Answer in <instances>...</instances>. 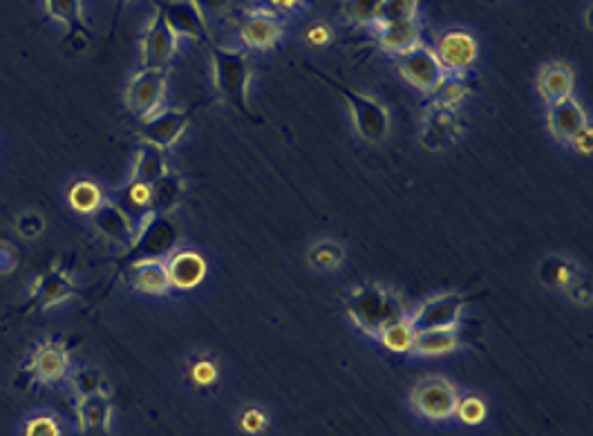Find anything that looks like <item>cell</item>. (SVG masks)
I'll return each instance as SVG.
<instances>
[{"mask_svg": "<svg viewBox=\"0 0 593 436\" xmlns=\"http://www.w3.org/2000/svg\"><path fill=\"white\" fill-rule=\"evenodd\" d=\"M345 307L354 326L374 339L384 326L408 315L401 298L381 285H361L352 289Z\"/></svg>", "mask_w": 593, "mask_h": 436, "instance_id": "obj_1", "label": "cell"}, {"mask_svg": "<svg viewBox=\"0 0 593 436\" xmlns=\"http://www.w3.org/2000/svg\"><path fill=\"white\" fill-rule=\"evenodd\" d=\"M213 83L218 94L238 111L240 115H251L249 107V83H251V64L244 51L220 47L208 43Z\"/></svg>", "mask_w": 593, "mask_h": 436, "instance_id": "obj_2", "label": "cell"}, {"mask_svg": "<svg viewBox=\"0 0 593 436\" xmlns=\"http://www.w3.org/2000/svg\"><path fill=\"white\" fill-rule=\"evenodd\" d=\"M320 79L326 81L328 85L337 88L341 92V96L347 101L350 105V117H352V124H354V130L356 135L363 139V141H369V144H379L388 137L390 133V113L388 107L376 101L363 92H356L347 85H341L337 83L334 79L320 74Z\"/></svg>", "mask_w": 593, "mask_h": 436, "instance_id": "obj_3", "label": "cell"}, {"mask_svg": "<svg viewBox=\"0 0 593 436\" xmlns=\"http://www.w3.org/2000/svg\"><path fill=\"white\" fill-rule=\"evenodd\" d=\"M180 244V229L169 215L152 213L137 227L133 244L128 251V262L141 260H167Z\"/></svg>", "mask_w": 593, "mask_h": 436, "instance_id": "obj_4", "label": "cell"}, {"mask_svg": "<svg viewBox=\"0 0 593 436\" xmlns=\"http://www.w3.org/2000/svg\"><path fill=\"white\" fill-rule=\"evenodd\" d=\"M457 401H459L457 388L442 376H430L419 380L410 394L412 410L427 421L453 418Z\"/></svg>", "mask_w": 593, "mask_h": 436, "instance_id": "obj_5", "label": "cell"}, {"mask_svg": "<svg viewBox=\"0 0 593 436\" xmlns=\"http://www.w3.org/2000/svg\"><path fill=\"white\" fill-rule=\"evenodd\" d=\"M167 96V70L141 68L126 88L128 111L141 122L159 113Z\"/></svg>", "mask_w": 593, "mask_h": 436, "instance_id": "obj_6", "label": "cell"}, {"mask_svg": "<svg viewBox=\"0 0 593 436\" xmlns=\"http://www.w3.org/2000/svg\"><path fill=\"white\" fill-rule=\"evenodd\" d=\"M466 298L461 294H440L421 302L408 313L414 330H457L464 315Z\"/></svg>", "mask_w": 593, "mask_h": 436, "instance_id": "obj_7", "label": "cell"}, {"mask_svg": "<svg viewBox=\"0 0 593 436\" xmlns=\"http://www.w3.org/2000/svg\"><path fill=\"white\" fill-rule=\"evenodd\" d=\"M70 352L59 341L38 343L25 363V374L36 386H57L70 374Z\"/></svg>", "mask_w": 593, "mask_h": 436, "instance_id": "obj_8", "label": "cell"}, {"mask_svg": "<svg viewBox=\"0 0 593 436\" xmlns=\"http://www.w3.org/2000/svg\"><path fill=\"white\" fill-rule=\"evenodd\" d=\"M397 68L412 88L425 94H433L446 74V70L442 68L437 59V54L425 45H417L414 49L399 54Z\"/></svg>", "mask_w": 593, "mask_h": 436, "instance_id": "obj_9", "label": "cell"}, {"mask_svg": "<svg viewBox=\"0 0 593 436\" xmlns=\"http://www.w3.org/2000/svg\"><path fill=\"white\" fill-rule=\"evenodd\" d=\"M461 130H464V124L455 107L433 103L425 111L419 144L430 152L446 150L461 137Z\"/></svg>", "mask_w": 593, "mask_h": 436, "instance_id": "obj_10", "label": "cell"}, {"mask_svg": "<svg viewBox=\"0 0 593 436\" xmlns=\"http://www.w3.org/2000/svg\"><path fill=\"white\" fill-rule=\"evenodd\" d=\"M180 47L178 34L167 25L159 12H155L141 38V68L167 70L175 59Z\"/></svg>", "mask_w": 593, "mask_h": 436, "instance_id": "obj_11", "label": "cell"}, {"mask_svg": "<svg viewBox=\"0 0 593 436\" xmlns=\"http://www.w3.org/2000/svg\"><path fill=\"white\" fill-rule=\"evenodd\" d=\"M189 124H191V113L186 111H159L152 117L141 122L139 135L144 144L169 150L182 139Z\"/></svg>", "mask_w": 593, "mask_h": 436, "instance_id": "obj_12", "label": "cell"}, {"mask_svg": "<svg viewBox=\"0 0 593 436\" xmlns=\"http://www.w3.org/2000/svg\"><path fill=\"white\" fill-rule=\"evenodd\" d=\"M435 54L446 72H466L479 59V43L468 32L451 30L437 41Z\"/></svg>", "mask_w": 593, "mask_h": 436, "instance_id": "obj_13", "label": "cell"}, {"mask_svg": "<svg viewBox=\"0 0 593 436\" xmlns=\"http://www.w3.org/2000/svg\"><path fill=\"white\" fill-rule=\"evenodd\" d=\"M161 19L178 34V38H191V41H210L204 14L193 0H169L157 8Z\"/></svg>", "mask_w": 593, "mask_h": 436, "instance_id": "obj_14", "label": "cell"}, {"mask_svg": "<svg viewBox=\"0 0 593 436\" xmlns=\"http://www.w3.org/2000/svg\"><path fill=\"white\" fill-rule=\"evenodd\" d=\"M164 262H167V271H169L171 289L193 291L206 280L208 264L199 251H193V249L173 251Z\"/></svg>", "mask_w": 593, "mask_h": 436, "instance_id": "obj_15", "label": "cell"}, {"mask_svg": "<svg viewBox=\"0 0 593 436\" xmlns=\"http://www.w3.org/2000/svg\"><path fill=\"white\" fill-rule=\"evenodd\" d=\"M92 227L94 231L105 238L107 242H113L117 246H124L128 249L135 240V233H137V227L130 222V217L117 206L113 204L111 199H105L92 215Z\"/></svg>", "mask_w": 593, "mask_h": 436, "instance_id": "obj_16", "label": "cell"}, {"mask_svg": "<svg viewBox=\"0 0 593 436\" xmlns=\"http://www.w3.org/2000/svg\"><path fill=\"white\" fill-rule=\"evenodd\" d=\"M77 287L72 283V278L68 276V271L61 268H49L45 274H41L34 283H32V302L41 309L47 311L52 307H59L66 300H70L75 296Z\"/></svg>", "mask_w": 593, "mask_h": 436, "instance_id": "obj_17", "label": "cell"}, {"mask_svg": "<svg viewBox=\"0 0 593 436\" xmlns=\"http://www.w3.org/2000/svg\"><path fill=\"white\" fill-rule=\"evenodd\" d=\"M547 126L558 141L569 144L582 128L589 126V119H586L584 107L573 96H569L560 103L549 105Z\"/></svg>", "mask_w": 593, "mask_h": 436, "instance_id": "obj_18", "label": "cell"}, {"mask_svg": "<svg viewBox=\"0 0 593 436\" xmlns=\"http://www.w3.org/2000/svg\"><path fill=\"white\" fill-rule=\"evenodd\" d=\"M130 285L146 296H164L171 291V280L164 260H141L130 264Z\"/></svg>", "mask_w": 593, "mask_h": 436, "instance_id": "obj_19", "label": "cell"}, {"mask_svg": "<svg viewBox=\"0 0 593 436\" xmlns=\"http://www.w3.org/2000/svg\"><path fill=\"white\" fill-rule=\"evenodd\" d=\"M376 41H379L386 51L399 57V54L421 45V23L417 19L379 23L376 25Z\"/></svg>", "mask_w": 593, "mask_h": 436, "instance_id": "obj_20", "label": "cell"}, {"mask_svg": "<svg viewBox=\"0 0 593 436\" xmlns=\"http://www.w3.org/2000/svg\"><path fill=\"white\" fill-rule=\"evenodd\" d=\"M281 36H283V23L274 14H266V12L251 14L240 27V38L251 49L274 47L281 41Z\"/></svg>", "mask_w": 593, "mask_h": 436, "instance_id": "obj_21", "label": "cell"}, {"mask_svg": "<svg viewBox=\"0 0 593 436\" xmlns=\"http://www.w3.org/2000/svg\"><path fill=\"white\" fill-rule=\"evenodd\" d=\"M537 90H540V96L549 105L560 103V101L573 96L575 77H573L571 68L565 64H549L540 70V77H537Z\"/></svg>", "mask_w": 593, "mask_h": 436, "instance_id": "obj_22", "label": "cell"}, {"mask_svg": "<svg viewBox=\"0 0 593 436\" xmlns=\"http://www.w3.org/2000/svg\"><path fill=\"white\" fill-rule=\"evenodd\" d=\"M150 199H152V186L141 184V182H133V180H128V184L122 186L111 197V202L117 204L130 217V222L135 227H139L148 215H152Z\"/></svg>", "mask_w": 593, "mask_h": 436, "instance_id": "obj_23", "label": "cell"}, {"mask_svg": "<svg viewBox=\"0 0 593 436\" xmlns=\"http://www.w3.org/2000/svg\"><path fill=\"white\" fill-rule=\"evenodd\" d=\"M169 175V159H167V150L155 148L150 144H141V148L137 150L135 163H133V182H141V184H157L161 177Z\"/></svg>", "mask_w": 593, "mask_h": 436, "instance_id": "obj_24", "label": "cell"}, {"mask_svg": "<svg viewBox=\"0 0 593 436\" xmlns=\"http://www.w3.org/2000/svg\"><path fill=\"white\" fill-rule=\"evenodd\" d=\"M43 8L52 21H57L66 27V32L72 38H81L88 34L83 0H43Z\"/></svg>", "mask_w": 593, "mask_h": 436, "instance_id": "obj_25", "label": "cell"}, {"mask_svg": "<svg viewBox=\"0 0 593 436\" xmlns=\"http://www.w3.org/2000/svg\"><path fill=\"white\" fill-rule=\"evenodd\" d=\"M77 421L81 432L85 434H101L111 423V403L105 394H92L77 401Z\"/></svg>", "mask_w": 593, "mask_h": 436, "instance_id": "obj_26", "label": "cell"}, {"mask_svg": "<svg viewBox=\"0 0 593 436\" xmlns=\"http://www.w3.org/2000/svg\"><path fill=\"white\" fill-rule=\"evenodd\" d=\"M457 330H421L414 336L412 352L417 356H444L459 347Z\"/></svg>", "mask_w": 593, "mask_h": 436, "instance_id": "obj_27", "label": "cell"}, {"mask_svg": "<svg viewBox=\"0 0 593 436\" xmlns=\"http://www.w3.org/2000/svg\"><path fill=\"white\" fill-rule=\"evenodd\" d=\"M580 274L578 266L562 257V255H549L540 262V268H537V276H540V283L551 287V289H567L571 280Z\"/></svg>", "mask_w": 593, "mask_h": 436, "instance_id": "obj_28", "label": "cell"}, {"mask_svg": "<svg viewBox=\"0 0 593 436\" xmlns=\"http://www.w3.org/2000/svg\"><path fill=\"white\" fill-rule=\"evenodd\" d=\"M414 336H417V330L414 324L410 322V318H401V320H395L392 324L384 326V330L376 334V341H379L388 352H395V354H410L412 352V343H414Z\"/></svg>", "mask_w": 593, "mask_h": 436, "instance_id": "obj_29", "label": "cell"}, {"mask_svg": "<svg viewBox=\"0 0 593 436\" xmlns=\"http://www.w3.org/2000/svg\"><path fill=\"white\" fill-rule=\"evenodd\" d=\"M182 197H184V182L169 173L167 177H161L157 184H152V199H150L152 213L169 215L171 210L178 208Z\"/></svg>", "mask_w": 593, "mask_h": 436, "instance_id": "obj_30", "label": "cell"}, {"mask_svg": "<svg viewBox=\"0 0 593 436\" xmlns=\"http://www.w3.org/2000/svg\"><path fill=\"white\" fill-rule=\"evenodd\" d=\"M105 202V195L99 184L90 180H79L68 191V204L81 215H92L101 204Z\"/></svg>", "mask_w": 593, "mask_h": 436, "instance_id": "obj_31", "label": "cell"}, {"mask_svg": "<svg viewBox=\"0 0 593 436\" xmlns=\"http://www.w3.org/2000/svg\"><path fill=\"white\" fill-rule=\"evenodd\" d=\"M433 94L435 103L457 107L468 96V81L464 79V72H446Z\"/></svg>", "mask_w": 593, "mask_h": 436, "instance_id": "obj_32", "label": "cell"}, {"mask_svg": "<svg viewBox=\"0 0 593 436\" xmlns=\"http://www.w3.org/2000/svg\"><path fill=\"white\" fill-rule=\"evenodd\" d=\"M189 378L195 388H213L220 380V365L215 363L210 356H195L189 363Z\"/></svg>", "mask_w": 593, "mask_h": 436, "instance_id": "obj_33", "label": "cell"}, {"mask_svg": "<svg viewBox=\"0 0 593 436\" xmlns=\"http://www.w3.org/2000/svg\"><path fill=\"white\" fill-rule=\"evenodd\" d=\"M307 260L318 271H330L343 262V249L332 240H322L307 251Z\"/></svg>", "mask_w": 593, "mask_h": 436, "instance_id": "obj_34", "label": "cell"}, {"mask_svg": "<svg viewBox=\"0 0 593 436\" xmlns=\"http://www.w3.org/2000/svg\"><path fill=\"white\" fill-rule=\"evenodd\" d=\"M72 383V390L77 394V399H85V397H92V394H103L105 390V380L101 376L99 369L94 367H81L72 374L70 378Z\"/></svg>", "mask_w": 593, "mask_h": 436, "instance_id": "obj_35", "label": "cell"}, {"mask_svg": "<svg viewBox=\"0 0 593 436\" xmlns=\"http://www.w3.org/2000/svg\"><path fill=\"white\" fill-rule=\"evenodd\" d=\"M419 14V0H384L376 23H395V21H412Z\"/></svg>", "mask_w": 593, "mask_h": 436, "instance_id": "obj_36", "label": "cell"}, {"mask_svg": "<svg viewBox=\"0 0 593 436\" xmlns=\"http://www.w3.org/2000/svg\"><path fill=\"white\" fill-rule=\"evenodd\" d=\"M384 0H345L343 12L350 21L358 25H374L379 16Z\"/></svg>", "mask_w": 593, "mask_h": 436, "instance_id": "obj_37", "label": "cell"}, {"mask_svg": "<svg viewBox=\"0 0 593 436\" xmlns=\"http://www.w3.org/2000/svg\"><path fill=\"white\" fill-rule=\"evenodd\" d=\"M487 403H483L479 397H459L457 408H455V416L464 423V425H479L487 418Z\"/></svg>", "mask_w": 593, "mask_h": 436, "instance_id": "obj_38", "label": "cell"}, {"mask_svg": "<svg viewBox=\"0 0 593 436\" xmlns=\"http://www.w3.org/2000/svg\"><path fill=\"white\" fill-rule=\"evenodd\" d=\"M23 436H61V423L54 414H34L27 418Z\"/></svg>", "mask_w": 593, "mask_h": 436, "instance_id": "obj_39", "label": "cell"}, {"mask_svg": "<svg viewBox=\"0 0 593 436\" xmlns=\"http://www.w3.org/2000/svg\"><path fill=\"white\" fill-rule=\"evenodd\" d=\"M269 427V414L253 405V408H247L242 414H240V429L249 436H262Z\"/></svg>", "mask_w": 593, "mask_h": 436, "instance_id": "obj_40", "label": "cell"}, {"mask_svg": "<svg viewBox=\"0 0 593 436\" xmlns=\"http://www.w3.org/2000/svg\"><path fill=\"white\" fill-rule=\"evenodd\" d=\"M16 231L23 240H36L43 231H45V220H43V215L41 213H23L19 220H16Z\"/></svg>", "mask_w": 593, "mask_h": 436, "instance_id": "obj_41", "label": "cell"}, {"mask_svg": "<svg viewBox=\"0 0 593 436\" xmlns=\"http://www.w3.org/2000/svg\"><path fill=\"white\" fill-rule=\"evenodd\" d=\"M19 266V253L10 242H0V276L14 274Z\"/></svg>", "mask_w": 593, "mask_h": 436, "instance_id": "obj_42", "label": "cell"}, {"mask_svg": "<svg viewBox=\"0 0 593 436\" xmlns=\"http://www.w3.org/2000/svg\"><path fill=\"white\" fill-rule=\"evenodd\" d=\"M258 3H262V12L266 14H278V12H294V10H300L307 0H258Z\"/></svg>", "mask_w": 593, "mask_h": 436, "instance_id": "obj_43", "label": "cell"}, {"mask_svg": "<svg viewBox=\"0 0 593 436\" xmlns=\"http://www.w3.org/2000/svg\"><path fill=\"white\" fill-rule=\"evenodd\" d=\"M307 41L309 45H316V47L328 45L332 41V30L328 25H313L307 30Z\"/></svg>", "mask_w": 593, "mask_h": 436, "instance_id": "obj_44", "label": "cell"}, {"mask_svg": "<svg viewBox=\"0 0 593 436\" xmlns=\"http://www.w3.org/2000/svg\"><path fill=\"white\" fill-rule=\"evenodd\" d=\"M569 146H573V150H575L578 154H591V126L582 128V130L569 141Z\"/></svg>", "mask_w": 593, "mask_h": 436, "instance_id": "obj_45", "label": "cell"}, {"mask_svg": "<svg viewBox=\"0 0 593 436\" xmlns=\"http://www.w3.org/2000/svg\"><path fill=\"white\" fill-rule=\"evenodd\" d=\"M193 3L199 8L202 14H218L231 3V0H193Z\"/></svg>", "mask_w": 593, "mask_h": 436, "instance_id": "obj_46", "label": "cell"}, {"mask_svg": "<svg viewBox=\"0 0 593 436\" xmlns=\"http://www.w3.org/2000/svg\"><path fill=\"white\" fill-rule=\"evenodd\" d=\"M119 3H126V0H119Z\"/></svg>", "mask_w": 593, "mask_h": 436, "instance_id": "obj_47", "label": "cell"}]
</instances>
